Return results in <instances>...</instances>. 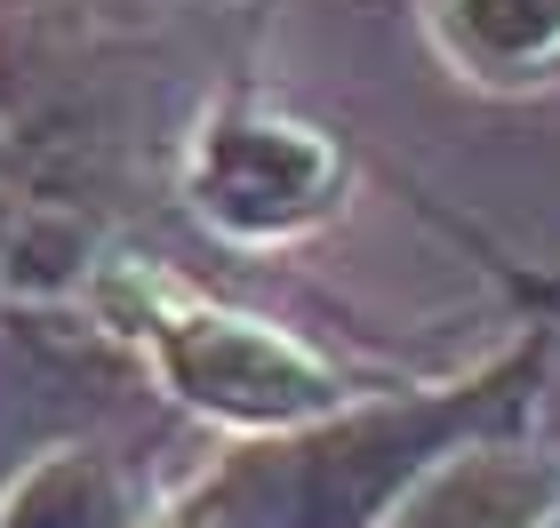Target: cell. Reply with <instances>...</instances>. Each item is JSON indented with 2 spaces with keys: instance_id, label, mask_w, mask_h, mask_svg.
I'll list each match as a JSON object with an SVG mask.
<instances>
[{
  "instance_id": "6da1fadb",
  "label": "cell",
  "mask_w": 560,
  "mask_h": 528,
  "mask_svg": "<svg viewBox=\"0 0 560 528\" xmlns=\"http://www.w3.org/2000/svg\"><path fill=\"white\" fill-rule=\"evenodd\" d=\"M545 352H552V329L537 320V337H521L504 361H489L465 385L345 400L313 424L233 448L185 505L217 528H376L393 496L417 489L448 448L504 433L528 409Z\"/></svg>"
},
{
  "instance_id": "7a4b0ae2",
  "label": "cell",
  "mask_w": 560,
  "mask_h": 528,
  "mask_svg": "<svg viewBox=\"0 0 560 528\" xmlns=\"http://www.w3.org/2000/svg\"><path fill=\"white\" fill-rule=\"evenodd\" d=\"M89 313L105 320L113 344L137 352V368L152 385L176 392L200 416L289 433V424H313L328 409H345V400H361L328 352L289 337L280 320H257L209 289H192L161 257L113 248L105 272L89 281Z\"/></svg>"
},
{
  "instance_id": "3957f363",
  "label": "cell",
  "mask_w": 560,
  "mask_h": 528,
  "mask_svg": "<svg viewBox=\"0 0 560 528\" xmlns=\"http://www.w3.org/2000/svg\"><path fill=\"white\" fill-rule=\"evenodd\" d=\"M168 192L224 248H289L345 209L352 153L313 113L265 96L248 72H224L192 105V129H185L176 168H168Z\"/></svg>"
},
{
  "instance_id": "277c9868",
  "label": "cell",
  "mask_w": 560,
  "mask_h": 528,
  "mask_svg": "<svg viewBox=\"0 0 560 528\" xmlns=\"http://www.w3.org/2000/svg\"><path fill=\"white\" fill-rule=\"evenodd\" d=\"M105 257H113V233H105L96 209L57 200V192H40L33 176L0 168V313L89 296Z\"/></svg>"
},
{
  "instance_id": "5b68a950",
  "label": "cell",
  "mask_w": 560,
  "mask_h": 528,
  "mask_svg": "<svg viewBox=\"0 0 560 528\" xmlns=\"http://www.w3.org/2000/svg\"><path fill=\"white\" fill-rule=\"evenodd\" d=\"M424 40L465 89H560V0H424Z\"/></svg>"
},
{
  "instance_id": "8992f818",
  "label": "cell",
  "mask_w": 560,
  "mask_h": 528,
  "mask_svg": "<svg viewBox=\"0 0 560 528\" xmlns=\"http://www.w3.org/2000/svg\"><path fill=\"white\" fill-rule=\"evenodd\" d=\"M152 489L129 472V457L105 441H65L9 481L0 496V528H152Z\"/></svg>"
}]
</instances>
